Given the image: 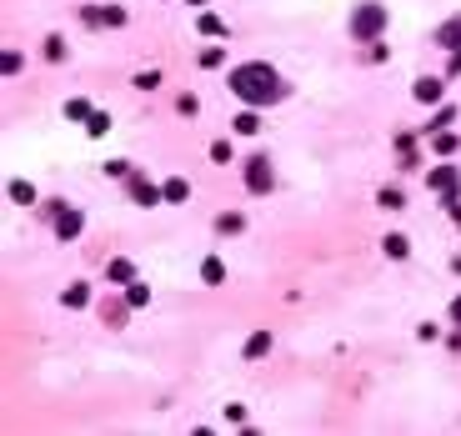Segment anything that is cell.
Returning a JSON list of instances; mask_svg holds the SVG:
<instances>
[{
	"label": "cell",
	"mask_w": 461,
	"mask_h": 436,
	"mask_svg": "<svg viewBox=\"0 0 461 436\" xmlns=\"http://www.w3.org/2000/svg\"><path fill=\"white\" fill-rule=\"evenodd\" d=\"M81 226H86V216H81L76 206H61V211H55V236H61V241H76Z\"/></svg>",
	"instance_id": "obj_5"
},
{
	"label": "cell",
	"mask_w": 461,
	"mask_h": 436,
	"mask_svg": "<svg viewBox=\"0 0 461 436\" xmlns=\"http://www.w3.org/2000/svg\"><path fill=\"white\" fill-rule=\"evenodd\" d=\"M126 186H131V201H136V206H146V211L165 201V196H161V186H151L146 176H126Z\"/></svg>",
	"instance_id": "obj_6"
},
{
	"label": "cell",
	"mask_w": 461,
	"mask_h": 436,
	"mask_svg": "<svg viewBox=\"0 0 461 436\" xmlns=\"http://www.w3.org/2000/svg\"><path fill=\"white\" fill-rule=\"evenodd\" d=\"M451 321H456V326H461V296H456V301H451Z\"/></svg>",
	"instance_id": "obj_35"
},
{
	"label": "cell",
	"mask_w": 461,
	"mask_h": 436,
	"mask_svg": "<svg viewBox=\"0 0 461 436\" xmlns=\"http://www.w3.org/2000/svg\"><path fill=\"white\" fill-rule=\"evenodd\" d=\"M86 131H91V136H105V131H110V116H105V111H95V116L86 121Z\"/></svg>",
	"instance_id": "obj_28"
},
{
	"label": "cell",
	"mask_w": 461,
	"mask_h": 436,
	"mask_svg": "<svg viewBox=\"0 0 461 436\" xmlns=\"http://www.w3.org/2000/svg\"><path fill=\"white\" fill-rule=\"evenodd\" d=\"M221 61H226V45H206V50H201V66H206V71H216Z\"/></svg>",
	"instance_id": "obj_26"
},
{
	"label": "cell",
	"mask_w": 461,
	"mask_h": 436,
	"mask_svg": "<svg viewBox=\"0 0 461 436\" xmlns=\"http://www.w3.org/2000/svg\"><path fill=\"white\" fill-rule=\"evenodd\" d=\"M446 346H451V351H456V356H461V326H456V331H451V336H446Z\"/></svg>",
	"instance_id": "obj_34"
},
{
	"label": "cell",
	"mask_w": 461,
	"mask_h": 436,
	"mask_svg": "<svg viewBox=\"0 0 461 436\" xmlns=\"http://www.w3.org/2000/svg\"><path fill=\"white\" fill-rule=\"evenodd\" d=\"M266 351H271V331H256V336H246V346H241L246 361H261Z\"/></svg>",
	"instance_id": "obj_10"
},
{
	"label": "cell",
	"mask_w": 461,
	"mask_h": 436,
	"mask_svg": "<svg viewBox=\"0 0 461 436\" xmlns=\"http://www.w3.org/2000/svg\"><path fill=\"white\" fill-rule=\"evenodd\" d=\"M91 116H95V111H91V100H81V95L66 100V121H91Z\"/></svg>",
	"instance_id": "obj_22"
},
{
	"label": "cell",
	"mask_w": 461,
	"mask_h": 436,
	"mask_svg": "<svg viewBox=\"0 0 461 436\" xmlns=\"http://www.w3.org/2000/svg\"><path fill=\"white\" fill-rule=\"evenodd\" d=\"M100 25H126V11L121 6H100Z\"/></svg>",
	"instance_id": "obj_27"
},
{
	"label": "cell",
	"mask_w": 461,
	"mask_h": 436,
	"mask_svg": "<svg viewBox=\"0 0 461 436\" xmlns=\"http://www.w3.org/2000/svg\"><path fill=\"white\" fill-rule=\"evenodd\" d=\"M346 30H351V40H381V30H386V6L361 0V6L351 11V20H346Z\"/></svg>",
	"instance_id": "obj_2"
},
{
	"label": "cell",
	"mask_w": 461,
	"mask_h": 436,
	"mask_svg": "<svg viewBox=\"0 0 461 436\" xmlns=\"http://www.w3.org/2000/svg\"><path fill=\"white\" fill-rule=\"evenodd\" d=\"M431 151H436V155H456V151H461V136H456V131H436V136H431Z\"/></svg>",
	"instance_id": "obj_13"
},
{
	"label": "cell",
	"mask_w": 461,
	"mask_h": 436,
	"mask_svg": "<svg viewBox=\"0 0 461 436\" xmlns=\"http://www.w3.org/2000/svg\"><path fill=\"white\" fill-rule=\"evenodd\" d=\"M211 160H216V166H226V160H230V141H216V146H211Z\"/></svg>",
	"instance_id": "obj_29"
},
{
	"label": "cell",
	"mask_w": 461,
	"mask_h": 436,
	"mask_svg": "<svg viewBox=\"0 0 461 436\" xmlns=\"http://www.w3.org/2000/svg\"><path fill=\"white\" fill-rule=\"evenodd\" d=\"M105 176H131V160H105Z\"/></svg>",
	"instance_id": "obj_32"
},
{
	"label": "cell",
	"mask_w": 461,
	"mask_h": 436,
	"mask_svg": "<svg viewBox=\"0 0 461 436\" xmlns=\"http://www.w3.org/2000/svg\"><path fill=\"white\" fill-rule=\"evenodd\" d=\"M426 186L441 196V206L451 211V206H461V166H436V171H426Z\"/></svg>",
	"instance_id": "obj_3"
},
{
	"label": "cell",
	"mask_w": 461,
	"mask_h": 436,
	"mask_svg": "<svg viewBox=\"0 0 461 436\" xmlns=\"http://www.w3.org/2000/svg\"><path fill=\"white\" fill-rule=\"evenodd\" d=\"M412 95H416L421 105H436V100L446 95V76H421V81L412 86Z\"/></svg>",
	"instance_id": "obj_7"
},
{
	"label": "cell",
	"mask_w": 461,
	"mask_h": 436,
	"mask_svg": "<svg viewBox=\"0 0 461 436\" xmlns=\"http://www.w3.org/2000/svg\"><path fill=\"white\" fill-rule=\"evenodd\" d=\"M246 191H251V196H271V191H276V171H271V160H266L261 151L246 160Z\"/></svg>",
	"instance_id": "obj_4"
},
{
	"label": "cell",
	"mask_w": 461,
	"mask_h": 436,
	"mask_svg": "<svg viewBox=\"0 0 461 436\" xmlns=\"http://www.w3.org/2000/svg\"><path fill=\"white\" fill-rule=\"evenodd\" d=\"M11 201H16V206H30V201H35V186H30V181H11Z\"/></svg>",
	"instance_id": "obj_23"
},
{
	"label": "cell",
	"mask_w": 461,
	"mask_h": 436,
	"mask_svg": "<svg viewBox=\"0 0 461 436\" xmlns=\"http://www.w3.org/2000/svg\"><path fill=\"white\" fill-rule=\"evenodd\" d=\"M230 126H236V136H256V131H261V116H256V105H246V111H241L236 121H230Z\"/></svg>",
	"instance_id": "obj_15"
},
{
	"label": "cell",
	"mask_w": 461,
	"mask_h": 436,
	"mask_svg": "<svg viewBox=\"0 0 461 436\" xmlns=\"http://www.w3.org/2000/svg\"><path fill=\"white\" fill-rule=\"evenodd\" d=\"M61 301H66L71 311H86V306H91V286H86V281H71V286L61 291Z\"/></svg>",
	"instance_id": "obj_9"
},
{
	"label": "cell",
	"mask_w": 461,
	"mask_h": 436,
	"mask_svg": "<svg viewBox=\"0 0 461 436\" xmlns=\"http://www.w3.org/2000/svg\"><path fill=\"white\" fill-rule=\"evenodd\" d=\"M196 30H201V35H226V20H221V16H211V11H201Z\"/></svg>",
	"instance_id": "obj_21"
},
{
	"label": "cell",
	"mask_w": 461,
	"mask_h": 436,
	"mask_svg": "<svg viewBox=\"0 0 461 436\" xmlns=\"http://www.w3.org/2000/svg\"><path fill=\"white\" fill-rule=\"evenodd\" d=\"M446 81H461V50H451V61H446Z\"/></svg>",
	"instance_id": "obj_31"
},
{
	"label": "cell",
	"mask_w": 461,
	"mask_h": 436,
	"mask_svg": "<svg viewBox=\"0 0 461 436\" xmlns=\"http://www.w3.org/2000/svg\"><path fill=\"white\" fill-rule=\"evenodd\" d=\"M0 71H6V76H21V71H25V56H21V50H6V56H0Z\"/></svg>",
	"instance_id": "obj_24"
},
{
	"label": "cell",
	"mask_w": 461,
	"mask_h": 436,
	"mask_svg": "<svg viewBox=\"0 0 461 436\" xmlns=\"http://www.w3.org/2000/svg\"><path fill=\"white\" fill-rule=\"evenodd\" d=\"M226 421H236V426H241V421H246V406H241V401H230V406H226Z\"/></svg>",
	"instance_id": "obj_33"
},
{
	"label": "cell",
	"mask_w": 461,
	"mask_h": 436,
	"mask_svg": "<svg viewBox=\"0 0 461 436\" xmlns=\"http://www.w3.org/2000/svg\"><path fill=\"white\" fill-rule=\"evenodd\" d=\"M436 45L441 50H461V16H451V20L436 25Z\"/></svg>",
	"instance_id": "obj_8"
},
{
	"label": "cell",
	"mask_w": 461,
	"mask_h": 436,
	"mask_svg": "<svg viewBox=\"0 0 461 436\" xmlns=\"http://www.w3.org/2000/svg\"><path fill=\"white\" fill-rule=\"evenodd\" d=\"M201 281H206V286H221V281H226V266H221V256H206V261H201Z\"/></svg>",
	"instance_id": "obj_14"
},
{
	"label": "cell",
	"mask_w": 461,
	"mask_h": 436,
	"mask_svg": "<svg viewBox=\"0 0 461 436\" xmlns=\"http://www.w3.org/2000/svg\"><path fill=\"white\" fill-rule=\"evenodd\" d=\"M451 121H456V105H441V111H436V116H431V121H426L421 131H426V136H436V131H446Z\"/></svg>",
	"instance_id": "obj_17"
},
{
	"label": "cell",
	"mask_w": 461,
	"mask_h": 436,
	"mask_svg": "<svg viewBox=\"0 0 461 436\" xmlns=\"http://www.w3.org/2000/svg\"><path fill=\"white\" fill-rule=\"evenodd\" d=\"M376 206H381V211H401V206H407V196H401L396 186H381V191H376Z\"/></svg>",
	"instance_id": "obj_18"
},
{
	"label": "cell",
	"mask_w": 461,
	"mask_h": 436,
	"mask_svg": "<svg viewBox=\"0 0 461 436\" xmlns=\"http://www.w3.org/2000/svg\"><path fill=\"white\" fill-rule=\"evenodd\" d=\"M241 226H246V216H241V211H226L221 221H216V231H221V236H236Z\"/></svg>",
	"instance_id": "obj_20"
},
{
	"label": "cell",
	"mask_w": 461,
	"mask_h": 436,
	"mask_svg": "<svg viewBox=\"0 0 461 436\" xmlns=\"http://www.w3.org/2000/svg\"><path fill=\"white\" fill-rule=\"evenodd\" d=\"M45 61H66V35H45Z\"/></svg>",
	"instance_id": "obj_25"
},
{
	"label": "cell",
	"mask_w": 461,
	"mask_h": 436,
	"mask_svg": "<svg viewBox=\"0 0 461 436\" xmlns=\"http://www.w3.org/2000/svg\"><path fill=\"white\" fill-rule=\"evenodd\" d=\"M105 276H110V281H121V286H131V281H136V266H131L126 256H115V261L105 266Z\"/></svg>",
	"instance_id": "obj_12"
},
{
	"label": "cell",
	"mask_w": 461,
	"mask_h": 436,
	"mask_svg": "<svg viewBox=\"0 0 461 436\" xmlns=\"http://www.w3.org/2000/svg\"><path fill=\"white\" fill-rule=\"evenodd\" d=\"M186 6H206V0H186Z\"/></svg>",
	"instance_id": "obj_36"
},
{
	"label": "cell",
	"mask_w": 461,
	"mask_h": 436,
	"mask_svg": "<svg viewBox=\"0 0 461 436\" xmlns=\"http://www.w3.org/2000/svg\"><path fill=\"white\" fill-rule=\"evenodd\" d=\"M226 86H230V95L246 100V105H276V100H286V81H281L266 61H246V66H236Z\"/></svg>",
	"instance_id": "obj_1"
},
{
	"label": "cell",
	"mask_w": 461,
	"mask_h": 436,
	"mask_svg": "<svg viewBox=\"0 0 461 436\" xmlns=\"http://www.w3.org/2000/svg\"><path fill=\"white\" fill-rule=\"evenodd\" d=\"M381 251H386L391 261H407V256H412V241H407V236H401V231H391V236L381 241Z\"/></svg>",
	"instance_id": "obj_11"
},
{
	"label": "cell",
	"mask_w": 461,
	"mask_h": 436,
	"mask_svg": "<svg viewBox=\"0 0 461 436\" xmlns=\"http://www.w3.org/2000/svg\"><path fill=\"white\" fill-rule=\"evenodd\" d=\"M126 306H136V311H141V306H151V286H146L141 276H136V281L126 286Z\"/></svg>",
	"instance_id": "obj_16"
},
{
	"label": "cell",
	"mask_w": 461,
	"mask_h": 436,
	"mask_svg": "<svg viewBox=\"0 0 461 436\" xmlns=\"http://www.w3.org/2000/svg\"><path fill=\"white\" fill-rule=\"evenodd\" d=\"M161 196H165V201H170V206H181V201H186V196H191V186H186V181H181V176H176V181H165V186H161Z\"/></svg>",
	"instance_id": "obj_19"
},
{
	"label": "cell",
	"mask_w": 461,
	"mask_h": 436,
	"mask_svg": "<svg viewBox=\"0 0 461 436\" xmlns=\"http://www.w3.org/2000/svg\"><path fill=\"white\" fill-rule=\"evenodd\" d=\"M136 86H141V90H156V86H161V71H141Z\"/></svg>",
	"instance_id": "obj_30"
}]
</instances>
